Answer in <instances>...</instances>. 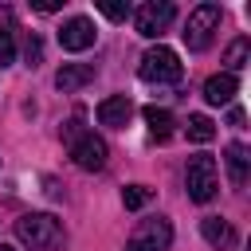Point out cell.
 <instances>
[{
    "label": "cell",
    "instance_id": "cell-22",
    "mask_svg": "<svg viewBox=\"0 0 251 251\" xmlns=\"http://www.w3.org/2000/svg\"><path fill=\"white\" fill-rule=\"evenodd\" d=\"M0 251H12V247H4V243H0Z\"/></svg>",
    "mask_w": 251,
    "mask_h": 251
},
{
    "label": "cell",
    "instance_id": "cell-7",
    "mask_svg": "<svg viewBox=\"0 0 251 251\" xmlns=\"http://www.w3.org/2000/svg\"><path fill=\"white\" fill-rule=\"evenodd\" d=\"M106 157H110V149H106V141H102L98 133H78V137L71 141V161H75L78 169H86V173L106 169Z\"/></svg>",
    "mask_w": 251,
    "mask_h": 251
},
{
    "label": "cell",
    "instance_id": "cell-5",
    "mask_svg": "<svg viewBox=\"0 0 251 251\" xmlns=\"http://www.w3.org/2000/svg\"><path fill=\"white\" fill-rule=\"evenodd\" d=\"M173 20H176V8H173L169 0H153V4H141V8L133 12V27H137V35H145V39H161Z\"/></svg>",
    "mask_w": 251,
    "mask_h": 251
},
{
    "label": "cell",
    "instance_id": "cell-14",
    "mask_svg": "<svg viewBox=\"0 0 251 251\" xmlns=\"http://www.w3.org/2000/svg\"><path fill=\"white\" fill-rule=\"evenodd\" d=\"M145 126H149V137L165 141V137L173 133V114L161 110V106H145Z\"/></svg>",
    "mask_w": 251,
    "mask_h": 251
},
{
    "label": "cell",
    "instance_id": "cell-8",
    "mask_svg": "<svg viewBox=\"0 0 251 251\" xmlns=\"http://www.w3.org/2000/svg\"><path fill=\"white\" fill-rule=\"evenodd\" d=\"M94 39H98V31L86 16H71L59 27V47L63 51H86V47H94Z\"/></svg>",
    "mask_w": 251,
    "mask_h": 251
},
{
    "label": "cell",
    "instance_id": "cell-18",
    "mask_svg": "<svg viewBox=\"0 0 251 251\" xmlns=\"http://www.w3.org/2000/svg\"><path fill=\"white\" fill-rule=\"evenodd\" d=\"M98 8H102V16H110V20H126V16H129V4H126V0H102Z\"/></svg>",
    "mask_w": 251,
    "mask_h": 251
},
{
    "label": "cell",
    "instance_id": "cell-21",
    "mask_svg": "<svg viewBox=\"0 0 251 251\" xmlns=\"http://www.w3.org/2000/svg\"><path fill=\"white\" fill-rule=\"evenodd\" d=\"M227 122H231V126H243V110H239V106H231V114H227Z\"/></svg>",
    "mask_w": 251,
    "mask_h": 251
},
{
    "label": "cell",
    "instance_id": "cell-13",
    "mask_svg": "<svg viewBox=\"0 0 251 251\" xmlns=\"http://www.w3.org/2000/svg\"><path fill=\"white\" fill-rule=\"evenodd\" d=\"M235 90H239V78L227 75V71H220V75H212V78L204 82V98H208L212 106H227V102L235 98Z\"/></svg>",
    "mask_w": 251,
    "mask_h": 251
},
{
    "label": "cell",
    "instance_id": "cell-15",
    "mask_svg": "<svg viewBox=\"0 0 251 251\" xmlns=\"http://www.w3.org/2000/svg\"><path fill=\"white\" fill-rule=\"evenodd\" d=\"M184 133H188V141H212L216 137V122L208 118V114H188V126H184Z\"/></svg>",
    "mask_w": 251,
    "mask_h": 251
},
{
    "label": "cell",
    "instance_id": "cell-17",
    "mask_svg": "<svg viewBox=\"0 0 251 251\" xmlns=\"http://www.w3.org/2000/svg\"><path fill=\"white\" fill-rule=\"evenodd\" d=\"M149 200H153V188H145V184H126V188H122V204H126L129 212L145 208Z\"/></svg>",
    "mask_w": 251,
    "mask_h": 251
},
{
    "label": "cell",
    "instance_id": "cell-16",
    "mask_svg": "<svg viewBox=\"0 0 251 251\" xmlns=\"http://www.w3.org/2000/svg\"><path fill=\"white\" fill-rule=\"evenodd\" d=\"M247 55H251V39H247V35H239V39L227 47V55H224V63H227V75H235L239 67H247Z\"/></svg>",
    "mask_w": 251,
    "mask_h": 251
},
{
    "label": "cell",
    "instance_id": "cell-11",
    "mask_svg": "<svg viewBox=\"0 0 251 251\" xmlns=\"http://www.w3.org/2000/svg\"><path fill=\"white\" fill-rule=\"evenodd\" d=\"M224 165H227L231 184L243 188V184H247V169H251V153H247V145H243V141H231V145L224 149Z\"/></svg>",
    "mask_w": 251,
    "mask_h": 251
},
{
    "label": "cell",
    "instance_id": "cell-19",
    "mask_svg": "<svg viewBox=\"0 0 251 251\" xmlns=\"http://www.w3.org/2000/svg\"><path fill=\"white\" fill-rule=\"evenodd\" d=\"M16 59V43H12V31L8 27H0V67H8Z\"/></svg>",
    "mask_w": 251,
    "mask_h": 251
},
{
    "label": "cell",
    "instance_id": "cell-4",
    "mask_svg": "<svg viewBox=\"0 0 251 251\" xmlns=\"http://www.w3.org/2000/svg\"><path fill=\"white\" fill-rule=\"evenodd\" d=\"M220 20H224V12H220V4H200V8H192L188 12V24H184V43H188V51H204L208 43H212V31H220Z\"/></svg>",
    "mask_w": 251,
    "mask_h": 251
},
{
    "label": "cell",
    "instance_id": "cell-9",
    "mask_svg": "<svg viewBox=\"0 0 251 251\" xmlns=\"http://www.w3.org/2000/svg\"><path fill=\"white\" fill-rule=\"evenodd\" d=\"M200 235H204L216 251H235V243H239L235 227H231L227 220H220V216H204V220H200Z\"/></svg>",
    "mask_w": 251,
    "mask_h": 251
},
{
    "label": "cell",
    "instance_id": "cell-1",
    "mask_svg": "<svg viewBox=\"0 0 251 251\" xmlns=\"http://www.w3.org/2000/svg\"><path fill=\"white\" fill-rule=\"evenodd\" d=\"M16 239L27 251H59L63 247V224L51 212H27L16 220Z\"/></svg>",
    "mask_w": 251,
    "mask_h": 251
},
{
    "label": "cell",
    "instance_id": "cell-10",
    "mask_svg": "<svg viewBox=\"0 0 251 251\" xmlns=\"http://www.w3.org/2000/svg\"><path fill=\"white\" fill-rule=\"evenodd\" d=\"M129 114H133V102H129L126 94H110V98L98 102V122L110 126V129H126Z\"/></svg>",
    "mask_w": 251,
    "mask_h": 251
},
{
    "label": "cell",
    "instance_id": "cell-12",
    "mask_svg": "<svg viewBox=\"0 0 251 251\" xmlns=\"http://www.w3.org/2000/svg\"><path fill=\"white\" fill-rule=\"evenodd\" d=\"M90 78H94V67H90V63H63V67L55 71V86H59L63 94H71V90L86 86Z\"/></svg>",
    "mask_w": 251,
    "mask_h": 251
},
{
    "label": "cell",
    "instance_id": "cell-3",
    "mask_svg": "<svg viewBox=\"0 0 251 251\" xmlns=\"http://www.w3.org/2000/svg\"><path fill=\"white\" fill-rule=\"evenodd\" d=\"M141 78L145 82H176L180 75H184V63H180V55L173 51V47H165V43H157V47H149L145 55H141Z\"/></svg>",
    "mask_w": 251,
    "mask_h": 251
},
{
    "label": "cell",
    "instance_id": "cell-20",
    "mask_svg": "<svg viewBox=\"0 0 251 251\" xmlns=\"http://www.w3.org/2000/svg\"><path fill=\"white\" fill-rule=\"evenodd\" d=\"M24 59H27V67H39V59H43V43H39V35H27Z\"/></svg>",
    "mask_w": 251,
    "mask_h": 251
},
{
    "label": "cell",
    "instance_id": "cell-2",
    "mask_svg": "<svg viewBox=\"0 0 251 251\" xmlns=\"http://www.w3.org/2000/svg\"><path fill=\"white\" fill-rule=\"evenodd\" d=\"M184 188H188V200L196 204H208L220 188V173H216V161L208 153H196L188 157V169H184Z\"/></svg>",
    "mask_w": 251,
    "mask_h": 251
},
{
    "label": "cell",
    "instance_id": "cell-6",
    "mask_svg": "<svg viewBox=\"0 0 251 251\" xmlns=\"http://www.w3.org/2000/svg\"><path fill=\"white\" fill-rule=\"evenodd\" d=\"M173 243V224L165 216H153V220H141L137 231L129 235L126 251H169Z\"/></svg>",
    "mask_w": 251,
    "mask_h": 251
}]
</instances>
